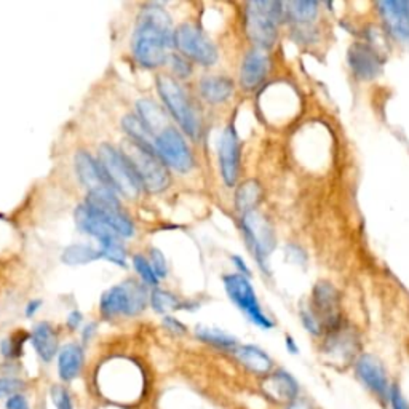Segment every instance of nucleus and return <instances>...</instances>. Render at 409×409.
Returning a JSON list of instances; mask_svg holds the SVG:
<instances>
[{
    "instance_id": "nucleus-11",
    "label": "nucleus",
    "mask_w": 409,
    "mask_h": 409,
    "mask_svg": "<svg viewBox=\"0 0 409 409\" xmlns=\"http://www.w3.org/2000/svg\"><path fill=\"white\" fill-rule=\"evenodd\" d=\"M320 323L323 336L329 334L344 325L341 314V293L333 283L319 281L312 289L310 304L307 307Z\"/></svg>"
},
{
    "instance_id": "nucleus-40",
    "label": "nucleus",
    "mask_w": 409,
    "mask_h": 409,
    "mask_svg": "<svg viewBox=\"0 0 409 409\" xmlns=\"http://www.w3.org/2000/svg\"><path fill=\"white\" fill-rule=\"evenodd\" d=\"M232 262H234V266L237 267V274H240V275H252V272H249V269L247 266V262L242 259L240 256H232Z\"/></svg>"
},
{
    "instance_id": "nucleus-24",
    "label": "nucleus",
    "mask_w": 409,
    "mask_h": 409,
    "mask_svg": "<svg viewBox=\"0 0 409 409\" xmlns=\"http://www.w3.org/2000/svg\"><path fill=\"white\" fill-rule=\"evenodd\" d=\"M138 109V117L140 120L146 125L147 130L157 136L158 133H162L165 128H168V115L160 105L154 103L152 100H140L136 104Z\"/></svg>"
},
{
    "instance_id": "nucleus-43",
    "label": "nucleus",
    "mask_w": 409,
    "mask_h": 409,
    "mask_svg": "<svg viewBox=\"0 0 409 409\" xmlns=\"http://www.w3.org/2000/svg\"><path fill=\"white\" fill-rule=\"evenodd\" d=\"M38 309H41V301H32V302H29V306L26 307V315L32 316Z\"/></svg>"
},
{
    "instance_id": "nucleus-21",
    "label": "nucleus",
    "mask_w": 409,
    "mask_h": 409,
    "mask_svg": "<svg viewBox=\"0 0 409 409\" xmlns=\"http://www.w3.org/2000/svg\"><path fill=\"white\" fill-rule=\"evenodd\" d=\"M235 358L239 360L248 371L259 376H267L274 371V361L262 348L256 346H237L234 348Z\"/></svg>"
},
{
    "instance_id": "nucleus-9",
    "label": "nucleus",
    "mask_w": 409,
    "mask_h": 409,
    "mask_svg": "<svg viewBox=\"0 0 409 409\" xmlns=\"http://www.w3.org/2000/svg\"><path fill=\"white\" fill-rule=\"evenodd\" d=\"M100 165L115 190L127 195L128 199L140 195L143 186L122 150H117L109 144H103L100 147Z\"/></svg>"
},
{
    "instance_id": "nucleus-3",
    "label": "nucleus",
    "mask_w": 409,
    "mask_h": 409,
    "mask_svg": "<svg viewBox=\"0 0 409 409\" xmlns=\"http://www.w3.org/2000/svg\"><path fill=\"white\" fill-rule=\"evenodd\" d=\"M285 21L281 2H248L245 5V29L256 48H272Z\"/></svg>"
},
{
    "instance_id": "nucleus-10",
    "label": "nucleus",
    "mask_w": 409,
    "mask_h": 409,
    "mask_svg": "<svg viewBox=\"0 0 409 409\" xmlns=\"http://www.w3.org/2000/svg\"><path fill=\"white\" fill-rule=\"evenodd\" d=\"M360 336L352 326L341 325L325 336L321 346V355L325 361L336 368H347L360 358Z\"/></svg>"
},
{
    "instance_id": "nucleus-25",
    "label": "nucleus",
    "mask_w": 409,
    "mask_h": 409,
    "mask_svg": "<svg viewBox=\"0 0 409 409\" xmlns=\"http://www.w3.org/2000/svg\"><path fill=\"white\" fill-rule=\"evenodd\" d=\"M122 127L125 131H127V135L130 136V141H133L138 144V146H141L144 149L155 152V149H154L155 136L150 133L146 125L140 120V117L133 115V114L125 115L123 120H122Z\"/></svg>"
},
{
    "instance_id": "nucleus-28",
    "label": "nucleus",
    "mask_w": 409,
    "mask_h": 409,
    "mask_svg": "<svg viewBox=\"0 0 409 409\" xmlns=\"http://www.w3.org/2000/svg\"><path fill=\"white\" fill-rule=\"evenodd\" d=\"M195 334L200 341L207 342V344L217 347V348H226V351H234L239 346V342L230 336L229 333L222 331L219 328H209V326H197Z\"/></svg>"
},
{
    "instance_id": "nucleus-4",
    "label": "nucleus",
    "mask_w": 409,
    "mask_h": 409,
    "mask_svg": "<svg viewBox=\"0 0 409 409\" xmlns=\"http://www.w3.org/2000/svg\"><path fill=\"white\" fill-rule=\"evenodd\" d=\"M122 154L135 170L141 186L149 192H163L170 186L168 170L152 150L138 146L133 141H127L122 147Z\"/></svg>"
},
{
    "instance_id": "nucleus-31",
    "label": "nucleus",
    "mask_w": 409,
    "mask_h": 409,
    "mask_svg": "<svg viewBox=\"0 0 409 409\" xmlns=\"http://www.w3.org/2000/svg\"><path fill=\"white\" fill-rule=\"evenodd\" d=\"M167 63L170 64L171 72H173L176 81L177 78H180V81H184V78H189L190 76H192V72H194L192 63L184 58L182 55H180V53H173V55H170Z\"/></svg>"
},
{
    "instance_id": "nucleus-32",
    "label": "nucleus",
    "mask_w": 409,
    "mask_h": 409,
    "mask_svg": "<svg viewBox=\"0 0 409 409\" xmlns=\"http://www.w3.org/2000/svg\"><path fill=\"white\" fill-rule=\"evenodd\" d=\"M133 266L136 269L138 275L141 276L144 285H149V286H157L158 283V276L155 275L152 266H150L149 259H146L143 254H136L133 256Z\"/></svg>"
},
{
    "instance_id": "nucleus-14",
    "label": "nucleus",
    "mask_w": 409,
    "mask_h": 409,
    "mask_svg": "<svg viewBox=\"0 0 409 409\" xmlns=\"http://www.w3.org/2000/svg\"><path fill=\"white\" fill-rule=\"evenodd\" d=\"M347 61L352 74L358 81L369 82L382 74L385 59L382 58V53L369 47L366 42H355L348 48Z\"/></svg>"
},
{
    "instance_id": "nucleus-5",
    "label": "nucleus",
    "mask_w": 409,
    "mask_h": 409,
    "mask_svg": "<svg viewBox=\"0 0 409 409\" xmlns=\"http://www.w3.org/2000/svg\"><path fill=\"white\" fill-rule=\"evenodd\" d=\"M222 285L232 304L247 316L248 321L262 329L274 328V320L264 312L254 288L248 276L240 274H226L222 276Z\"/></svg>"
},
{
    "instance_id": "nucleus-37",
    "label": "nucleus",
    "mask_w": 409,
    "mask_h": 409,
    "mask_svg": "<svg viewBox=\"0 0 409 409\" xmlns=\"http://www.w3.org/2000/svg\"><path fill=\"white\" fill-rule=\"evenodd\" d=\"M388 401H390L392 409H409L408 401L405 400L403 393H401L397 384L390 385V390H388Z\"/></svg>"
},
{
    "instance_id": "nucleus-29",
    "label": "nucleus",
    "mask_w": 409,
    "mask_h": 409,
    "mask_svg": "<svg viewBox=\"0 0 409 409\" xmlns=\"http://www.w3.org/2000/svg\"><path fill=\"white\" fill-rule=\"evenodd\" d=\"M100 257H103L100 249L83 245V243H74V245H69L63 252V262L68 264V266H81V264L93 262Z\"/></svg>"
},
{
    "instance_id": "nucleus-27",
    "label": "nucleus",
    "mask_w": 409,
    "mask_h": 409,
    "mask_svg": "<svg viewBox=\"0 0 409 409\" xmlns=\"http://www.w3.org/2000/svg\"><path fill=\"white\" fill-rule=\"evenodd\" d=\"M262 189L257 181H247L237 189L235 194V208L239 209L240 216L256 211L257 203L261 200Z\"/></svg>"
},
{
    "instance_id": "nucleus-23",
    "label": "nucleus",
    "mask_w": 409,
    "mask_h": 409,
    "mask_svg": "<svg viewBox=\"0 0 409 409\" xmlns=\"http://www.w3.org/2000/svg\"><path fill=\"white\" fill-rule=\"evenodd\" d=\"M83 351L81 346L68 344L58 353V374L64 382L74 380L82 371Z\"/></svg>"
},
{
    "instance_id": "nucleus-42",
    "label": "nucleus",
    "mask_w": 409,
    "mask_h": 409,
    "mask_svg": "<svg viewBox=\"0 0 409 409\" xmlns=\"http://www.w3.org/2000/svg\"><path fill=\"white\" fill-rule=\"evenodd\" d=\"M286 409H312V406H310L309 403H306V401L296 398L294 401H291V403L286 406Z\"/></svg>"
},
{
    "instance_id": "nucleus-35",
    "label": "nucleus",
    "mask_w": 409,
    "mask_h": 409,
    "mask_svg": "<svg viewBox=\"0 0 409 409\" xmlns=\"http://www.w3.org/2000/svg\"><path fill=\"white\" fill-rule=\"evenodd\" d=\"M150 266H152L155 275L158 276V280L163 279V276H167L168 274V267H167V261H165V256L160 252V249H150Z\"/></svg>"
},
{
    "instance_id": "nucleus-44",
    "label": "nucleus",
    "mask_w": 409,
    "mask_h": 409,
    "mask_svg": "<svg viewBox=\"0 0 409 409\" xmlns=\"http://www.w3.org/2000/svg\"><path fill=\"white\" fill-rule=\"evenodd\" d=\"M285 342H286V348H288V352H291V353H298V346H296V342H294V339L291 338V336H286V338H285Z\"/></svg>"
},
{
    "instance_id": "nucleus-22",
    "label": "nucleus",
    "mask_w": 409,
    "mask_h": 409,
    "mask_svg": "<svg viewBox=\"0 0 409 409\" xmlns=\"http://www.w3.org/2000/svg\"><path fill=\"white\" fill-rule=\"evenodd\" d=\"M31 342L32 346H34V351L37 352L38 358L43 363H50L58 353L56 333L47 321H41L38 325H36L34 331L31 334Z\"/></svg>"
},
{
    "instance_id": "nucleus-36",
    "label": "nucleus",
    "mask_w": 409,
    "mask_h": 409,
    "mask_svg": "<svg viewBox=\"0 0 409 409\" xmlns=\"http://www.w3.org/2000/svg\"><path fill=\"white\" fill-rule=\"evenodd\" d=\"M301 320H302V325L307 329V331L312 334V336H323V329L320 326V323L316 321L315 316L312 315V312L306 307L301 310Z\"/></svg>"
},
{
    "instance_id": "nucleus-1",
    "label": "nucleus",
    "mask_w": 409,
    "mask_h": 409,
    "mask_svg": "<svg viewBox=\"0 0 409 409\" xmlns=\"http://www.w3.org/2000/svg\"><path fill=\"white\" fill-rule=\"evenodd\" d=\"M173 21L160 5H147L141 11L131 38L133 56L143 68H160L170 56L173 47Z\"/></svg>"
},
{
    "instance_id": "nucleus-30",
    "label": "nucleus",
    "mask_w": 409,
    "mask_h": 409,
    "mask_svg": "<svg viewBox=\"0 0 409 409\" xmlns=\"http://www.w3.org/2000/svg\"><path fill=\"white\" fill-rule=\"evenodd\" d=\"M150 306L157 314H168L171 310L181 309L182 302L173 293L165 291V289H154L150 294Z\"/></svg>"
},
{
    "instance_id": "nucleus-34",
    "label": "nucleus",
    "mask_w": 409,
    "mask_h": 409,
    "mask_svg": "<svg viewBox=\"0 0 409 409\" xmlns=\"http://www.w3.org/2000/svg\"><path fill=\"white\" fill-rule=\"evenodd\" d=\"M50 395H51L53 405H55L56 409H74L68 388H64L63 385H55V387H51Z\"/></svg>"
},
{
    "instance_id": "nucleus-39",
    "label": "nucleus",
    "mask_w": 409,
    "mask_h": 409,
    "mask_svg": "<svg viewBox=\"0 0 409 409\" xmlns=\"http://www.w3.org/2000/svg\"><path fill=\"white\" fill-rule=\"evenodd\" d=\"M165 326H167L171 333L175 334H184L186 333V326L182 325L180 320L173 319V316H165Z\"/></svg>"
},
{
    "instance_id": "nucleus-15",
    "label": "nucleus",
    "mask_w": 409,
    "mask_h": 409,
    "mask_svg": "<svg viewBox=\"0 0 409 409\" xmlns=\"http://www.w3.org/2000/svg\"><path fill=\"white\" fill-rule=\"evenodd\" d=\"M355 373L363 385H366L368 390L374 393L380 401L388 400L390 385H388L385 369L378 358L368 353L360 355V358L355 361Z\"/></svg>"
},
{
    "instance_id": "nucleus-12",
    "label": "nucleus",
    "mask_w": 409,
    "mask_h": 409,
    "mask_svg": "<svg viewBox=\"0 0 409 409\" xmlns=\"http://www.w3.org/2000/svg\"><path fill=\"white\" fill-rule=\"evenodd\" d=\"M154 149L165 167H170L177 173H189L194 168L195 160L192 150L184 140L181 131L171 125L155 136Z\"/></svg>"
},
{
    "instance_id": "nucleus-6",
    "label": "nucleus",
    "mask_w": 409,
    "mask_h": 409,
    "mask_svg": "<svg viewBox=\"0 0 409 409\" xmlns=\"http://www.w3.org/2000/svg\"><path fill=\"white\" fill-rule=\"evenodd\" d=\"M173 45L180 55L203 68H211L219 59V51L214 42L195 24L184 23L177 26L173 34Z\"/></svg>"
},
{
    "instance_id": "nucleus-8",
    "label": "nucleus",
    "mask_w": 409,
    "mask_h": 409,
    "mask_svg": "<svg viewBox=\"0 0 409 409\" xmlns=\"http://www.w3.org/2000/svg\"><path fill=\"white\" fill-rule=\"evenodd\" d=\"M240 227L248 249L253 253L261 270L269 272V259L275 249V234L270 222L257 211L240 216Z\"/></svg>"
},
{
    "instance_id": "nucleus-7",
    "label": "nucleus",
    "mask_w": 409,
    "mask_h": 409,
    "mask_svg": "<svg viewBox=\"0 0 409 409\" xmlns=\"http://www.w3.org/2000/svg\"><path fill=\"white\" fill-rule=\"evenodd\" d=\"M147 299L146 286L133 280L125 281L122 285L112 286L101 296V314L105 319H114L118 315L133 316L146 309Z\"/></svg>"
},
{
    "instance_id": "nucleus-20",
    "label": "nucleus",
    "mask_w": 409,
    "mask_h": 409,
    "mask_svg": "<svg viewBox=\"0 0 409 409\" xmlns=\"http://www.w3.org/2000/svg\"><path fill=\"white\" fill-rule=\"evenodd\" d=\"M235 83L227 76H203L199 82L202 100L209 105H222L232 98Z\"/></svg>"
},
{
    "instance_id": "nucleus-26",
    "label": "nucleus",
    "mask_w": 409,
    "mask_h": 409,
    "mask_svg": "<svg viewBox=\"0 0 409 409\" xmlns=\"http://www.w3.org/2000/svg\"><path fill=\"white\" fill-rule=\"evenodd\" d=\"M320 5L316 2H288L283 4V11H285V19L294 23L296 26L312 24L316 16H319Z\"/></svg>"
},
{
    "instance_id": "nucleus-18",
    "label": "nucleus",
    "mask_w": 409,
    "mask_h": 409,
    "mask_svg": "<svg viewBox=\"0 0 409 409\" xmlns=\"http://www.w3.org/2000/svg\"><path fill=\"white\" fill-rule=\"evenodd\" d=\"M262 392L279 405H289L298 398V382L285 369L272 371L262 379Z\"/></svg>"
},
{
    "instance_id": "nucleus-2",
    "label": "nucleus",
    "mask_w": 409,
    "mask_h": 409,
    "mask_svg": "<svg viewBox=\"0 0 409 409\" xmlns=\"http://www.w3.org/2000/svg\"><path fill=\"white\" fill-rule=\"evenodd\" d=\"M155 85L168 114L189 138L199 140L202 133L200 110L182 85L171 76H158Z\"/></svg>"
},
{
    "instance_id": "nucleus-16",
    "label": "nucleus",
    "mask_w": 409,
    "mask_h": 409,
    "mask_svg": "<svg viewBox=\"0 0 409 409\" xmlns=\"http://www.w3.org/2000/svg\"><path fill=\"white\" fill-rule=\"evenodd\" d=\"M270 71V56L266 50H249L242 61L240 85L245 91H254L266 81Z\"/></svg>"
},
{
    "instance_id": "nucleus-19",
    "label": "nucleus",
    "mask_w": 409,
    "mask_h": 409,
    "mask_svg": "<svg viewBox=\"0 0 409 409\" xmlns=\"http://www.w3.org/2000/svg\"><path fill=\"white\" fill-rule=\"evenodd\" d=\"M76 171L81 182L88 189V192H96V190L103 189H114L109 177L105 176L100 162H96L93 157L85 152V150H78L76 154Z\"/></svg>"
},
{
    "instance_id": "nucleus-13",
    "label": "nucleus",
    "mask_w": 409,
    "mask_h": 409,
    "mask_svg": "<svg viewBox=\"0 0 409 409\" xmlns=\"http://www.w3.org/2000/svg\"><path fill=\"white\" fill-rule=\"evenodd\" d=\"M217 162H219L222 181L229 187H234L240 175V146L239 136L232 125L224 128L217 140Z\"/></svg>"
},
{
    "instance_id": "nucleus-41",
    "label": "nucleus",
    "mask_w": 409,
    "mask_h": 409,
    "mask_svg": "<svg viewBox=\"0 0 409 409\" xmlns=\"http://www.w3.org/2000/svg\"><path fill=\"white\" fill-rule=\"evenodd\" d=\"M81 323H82V315H81V312L74 310V312H72L68 319V326L71 329H77L78 326H81Z\"/></svg>"
},
{
    "instance_id": "nucleus-38",
    "label": "nucleus",
    "mask_w": 409,
    "mask_h": 409,
    "mask_svg": "<svg viewBox=\"0 0 409 409\" xmlns=\"http://www.w3.org/2000/svg\"><path fill=\"white\" fill-rule=\"evenodd\" d=\"M5 409H31L28 400L23 393H18V395H13L9 400H6L5 403Z\"/></svg>"
},
{
    "instance_id": "nucleus-33",
    "label": "nucleus",
    "mask_w": 409,
    "mask_h": 409,
    "mask_svg": "<svg viewBox=\"0 0 409 409\" xmlns=\"http://www.w3.org/2000/svg\"><path fill=\"white\" fill-rule=\"evenodd\" d=\"M26 382L18 378H0V400H9L13 395H18L24 390Z\"/></svg>"
},
{
    "instance_id": "nucleus-17",
    "label": "nucleus",
    "mask_w": 409,
    "mask_h": 409,
    "mask_svg": "<svg viewBox=\"0 0 409 409\" xmlns=\"http://www.w3.org/2000/svg\"><path fill=\"white\" fill-rule=\"evenodd\" d=\"M378 9L388 36L400 42H409V2L387 0L379 2Z\"/></svg>"
}]
</instances>
